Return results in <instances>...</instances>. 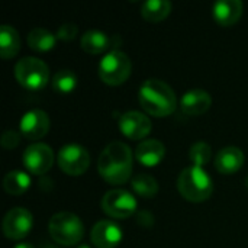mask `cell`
<instances>
[{
	"label": "cell",
	"instance_id": "cell-26",
	"mask_svg": "<svg viewBox=\"0 0 248 248\" xmlns=\"http://www.w3.org/2000/svg\"><path fill=\"white\" fill-rule=\"evenodd\" d=\"M20 135L19 132H16L15 129H7L3 132L1 135V140H0V144L3 148L6 150H12V148H16L20 142Z\"/></svg>",
	"mask_w": 248,
	"mask_h": 248
},
{
	"label": "cell",
	"instance_id": "cell-17",
	"mask_svg": "<svg viewBox=\"0 0 248 248\" xmlns=\"http://www.w3.org/2000/svg\"><path fill=\"white\" fill-rule=\"evenodd\" d=\"M243 164L244 153L238 147H225L218 153L215 158L217 170L222 174H232L238 171Z\"/></svg>",
	"mask_w": 248,
	"mask_h": 248
},
{
	"label": "cell",
	"instance_id": "cell-6",
	"mask_svg": "<svg viewBox=\"0 0 248 248\" xmlns=\"http://www.w3.org/2000/svg\"><path fill=\"white\" fill-rule=\"evenodd\" d=\"M15 76L20 86L29 90H39L46 86L49 70L42 60L35 57H25L15 65Z\"/></svg>",
	"mask_w": 248,
	"mask_h": 248
},
{
	"label": "cell",
	"instance_id": "cell-11",
	"mask_svg": "<svg viewBox=\"0 0 248 248\" xmlns=\"http://www.w3.org/2000/svg\"><path fill=\"white\" fill-rule=\"evenodd\" d=\"M153 124L145 113L129 110L119 118V129L129 140H142L151 132Z\"/></svg>",
	"mask_w": 248,
	"mask_h": 248
},
{
	"label": "cell",
	"instance_id": "cell-15",
	"mask_svg": "<svg viewBox=\"0 0 248 248\" xmlns=\"http://www.w3.org/2000/svg\"><path fill=\"white\" fill-rule=\"evenodd\" d=\"M166 154V147L158 140H144L135 150V158L145 167H155L161 163Z\"/></svg>",
	"mask_w": 248,
	"mask_h": 248
},
{
	"label": "cell",
	"instance_id": "cell-30",
	"mask_svg": "<svg viewBox=\"0 0 248 248\" xmlns=\"http://www.w3.org/2000/svg\"><path fill=\"white\" fill-rule=\"evenodd\" d=\"M246 186H247V189H248V176L246 177Z\"/></svg>",
	"mask_w": 248,
	"mask_h": 248
},
{
	"label": "cell",
	"instance_id": "cell-18",
	"mask_svg": "<svg viewBox=\"0 0 248 248\" xmlns=\"http://www.w3.org/2000/svg\"><path fill=\"white\" fill-rule=\"evenodd\" d=\"M80 46L89 54H100L112 46V39L102 31H87L80 39Z\"/></svg>",
	"mask_w": 248,
	"mask_h": 248
},
{
	"label": "cell",
	"instance_id": "cell-23",
	"mask_svg": "<svg viewBox=\"0 0 248 248\" xmlns=\"http://www.w3.org/2000/svg\"><path fill=\"white\" fill-rule=\"evenodd\" d=\"M132 189H134V192L137 195L150 199V198H154L157 195L158 183H157V180L153 176L141 173V174H137L132 179Z\"/></svg>",
	"mask_w": 248,
	"mask_h": 248
},
{
	"label": "cell",
	"instance_id": "cell-14",
	"mask_svg": "<svg viewBox=\"0 0 248 248\" xmlns=\"http://www.w3.org/2000/svg\"><path fill=\"white\" fill-rule=\"evenodd\" d=\"M211 105H212L211 94L202 89H193V90L186 92L180 102L182 110L190 116L203 115L205 112L209 110Z\"/></svg>",
	"mask_w": 248,
	"mask_h": 248
},
{
	"label": "cell",
	"instance_id": "cell-13",
	"mask_svg": "<svg viewBox=\"0 0 248 248\" xmlns=\"http://www.w3.org/2000/svg\"><path fill=\"white\" fill-rule=\"evenodd\" d=\"M90 240L94 247L115 248L122 240V230L116 222L110 219H102L92 228Z\"/></svg>",
	"mask_w": 248,
	"mask_h": 248
},
{
	"label": "cell",
	"instance_id": "cell-10",
	"mask_svg": "<svg viewBox=\"0 0 248 248\" xmlns=\"http://www.w3.org/2000/svg\"><path fill=\"white\" fill-rule=\"evenodd\" d=\"M33 225L32 214L25 208H13L3 218V234L10 240H22L29 234Z\"/></svg>",
	"mask_w": 248,
	"mask_h": 248
},
{
	"label": "cell",
	"instance_id": "cell-20",
	"mask_svg": "<svg viewBox=\"0 0 248 248\" xmlns=\"http://www.w3.org/2000/svg\"><path fill=\"white\" fill-rule=\"evenodd\" d=\"M171 12V3L169 0H147L141 6V15L145 20L157 23L166 19Z\"/></svg>",
	"mask_w": 248,
	"mask_h": 248
},
{
	"label": "cell",
	"instance_id": "cell-9",
	"mask_svg": "<svg viewBox=\"0 0 248 248\" xmlns=\"http://www.w3.org/2000/svg\"><path fill=\"white\" fill-rule=\"evenodd\" d=\"M22 161L29 173L39 176L46 173L52 167L54 151L49 145L44 142H35L23 151Z\"/></svg>",
	"mask_w": 248,
	"mask_h": 248
},
{
	"label": "cell",
	"instance_id": "cell-3",
	"mask_svg": "<svg viewBox=\"0 0 248 248\" xmlns=\"http://www.w3.org/2000/svg\"><path fill=\"white\" fill-rule=\"evenodd\" d=\"M180 195L190 202H203L211 198L214 186L212 179L202 167H186L177 180Z\"/></svg>",
	"mask_w": 248,
	"mask_h": 248
},
{
	"label": "cell",
	"instance_id": "cell-22",
	"mask_svg": "<svg viewBox=\"0 0 248 248\" xmlns=\"http://www.w3.org/2000/svg\"><path fill=\"white\" fill-rule=\"evenodd\" d=\"M57 41V35H54L51 31L44 28H35L28 35V45L39 52H45L54 48Z\"/></svg>",
	"mask_w": 248,
	"mask_h": 248
},
{
	"label": "cell",
	"instance_id": "cell-16",
	"mask_svg": "<svg viewBox=\"0 0 248 248\" xmlns=\"http://www.w3.org/2000/svg\"><path fill=\"white\" fill-rule=\"evenodd\" d=\"M243 9L240 0H219L214 6V19L222 26H231L240 20Z\"/></svg>",
	"mask_w": 248,
	"mask_h": 248
},
{
	"label": "cell",
	"instance_id": "cell-8",
	"mask_svg": "<svg viewBox=\"0 0 248 248\" xmlns=\"http://www.w3.org/2000/svg\"><path fill=\"white\" fill-rule=\"evenodd\" d=\"M58 166L68 176H80L90 166V154L78 144H67L58 153Z\"/></svg>",
	"mask_w": 248,
	"mask_h": 248
},
{
	"label": "cell",
	"instance_id": "cell-29",
	"mask_svg": "<svg viewBox=\"0 0 248 248\" xmlns=\"http://www.w3.org/2000/svg\"><path fill=\"white\" fill-rule=\"evenodd\" d=\"M77 248H90L89 246H86V244H81V246H78Z\"/></svg>",
	"mask_w": 248,
	"mask_h": 248
},
{
	"label": "cell",
	"instance_id": "cell-7",
	"mask_svg": "<svg viewBox=\"0 0 248 248\" xmlns=\"http://www.w3.org/2000/svg\"><path fill=\"white\" fill-rule=\"evenodd\" d=\"M102 209L106 215L125 219L135 214L137 211V199L135 196L124 189H113L105 193L102 198Z\"/></svg>",
	"mask_w": 248,
	"mask_h": 248
},
{
	"label": "cell",
	"instance_id": "cell-27",
	"mask_svg": "<svg viewBox=\"0 0 248 248\" xmlns=\"http://www.w3.org/2000/svg\"><path fill=\"white\" fill-rule=\"evenodd\" d=\"M77 32H78V28H77L76 23H73V22H65V23H62V25L58 28V31H57V38H58V39H62V41H71V39L76 38Z\"/></svg>",
	"mask_w": 248,
	"mask_h": 248
},
{
	"label": "cell",
	"instance_id": "cell-19",
	"mask_svg": "<svg viewBox=\"0 0 248 248\" xmlns=\"http://www.w3.org/2000/svg\"><path fill=\"white\" fill-rule=\"evenodd\" d=\"M20 49V36L17 31L10 25L0 28V55L3 60L13 58Z\"/></svg>",
	"mask_w": 248,
	"mask_h": 248
},
{
	"label": "cell",
	"instance_id": "cell-24",
	"mask_svg": "<svg viewBox=\"0 0 248 248\" xmlns=\"http://www.w3.org/2000/svg\"><path fill=\"white\" fill-rule=\"evenodd\" d=\"M76 84H77V76L74 74V71L68 68H62L54 74L52 87L58 93H62V94L71 93L76 89Z\"/></svg>",
	"mask_w": 248,
	"mask_h": 248
},
{
	"label": "cell",
	"instance_id": "cell-12",
	"mask_svg": "<svg viewBox=\"0 0 248 248\" xmlns=\"http://www.w3.org/2000/svg\"><path fill=\"white\" fill-rule=\"evenodd\" d=\"M20 134L31 141L41 140L49 131V118L41 109L28 110L19 122Z\"/></svg>",
	"mask_w": 248,
	"mask_h": 248
},
{
	"label": "cell",
	"instance_id": "cell-28",
	"mask_svg": "<svg viewBox=\"0 0 248 248\" xmlns=\"http://www.w3.org/2000/svg\"><path fill=\"white\" fill-rule=\"evenodd\" d=\"M15 248H35L32 244H29V243H19V244H16Z\"/></svg>",
	"mask_w": 248,
	"mask_h": 248
},
{
	"label": "cell",
	"instance_id": "cell-25",
	"mask_svg": "<svg viewBox=\"0 0 248 248\" xmlns=\"http://www.w3.org/2000/svg\"><path fill=\"white\" fill-rule=\"evenodd\" d=\"M211 155H212V150H211V145L203 142V141H199L196 144L192 145L190 151H189V157H190V161L193 163V166L196 167H203L209 163L211 160Z\"/></svg>",
	"mask_w": 248,
	"mask_h": 248
},
{
	"label": "cell",
	"instance_id": "cell-21",
	"mask_svg": "<svg viewBox=\"0 0 248 248\" xmlns=\"http://www.w3.org/2000/svg\"><path fill=\"white\" fill-rule=\"evenodd\" d=\"M29 186H31L29 174L20 170L9 171L3 179V189L9 195H15V196L22 195L29 189Z\"/></svg>",
	"mask_w": 248,
	"mask_h": 248
},
{
	"label": "cell",
	"instance_id": "cell-1",
	"mask_svg": "<svg viewBox=\"0 0 248 248\" xmlns=\"http://www.w3.org/2000/svg\"><path fill=\"white\" fill-rule=\"evenodd\" d=\"M132 151L121 141H113L102 151L97 170L99 174L110 185H124L132 173Z\"/></svg>",
	"mask_w": 248,
	"mask_h": 248
},
{
	"label": "cell",
	"instance_id": "cell-2",
	"mask_svg": "<svg viewBox=\"0 0 248 248\" xmlns=\"http://www.w3.org/2000/svg\"><path fill=\"white\" fill-rule=\"evenodd\" d=\"M142 109L153 116H169L174 112L177 102L174 90L163 80L148 78L145 80L138 93Z\"/></svg>",
	"mask_w": 248,
	"mask_h": 248
},
{
	"label": "cell",
	"instance_id": "cell-5",
	"mask_svg": "<svg viewBox=\"0 0 248 248\" xmlns=\"http://www.w3.org/2000/svg\"><path fill=\"white\" fill-rule=\"evenodd\" d=\"M132 64L129 57L118 49L108 52L99 64V76L109 86H119L131 76Z\"/></svg>",
	"mask_w": 248,
	"mask_h": 248
},
{
	"label": "cell",
	"instance_id": "cell-4",
	"mask_svg": "<svg viewBox=\"0 0 248 248\" xmlns=\"http://www.w3.org/2000/svg\"><path fill=\"white\" fill-rule=\"evenodd\" d=\"M48 230L52 240L61 246H76L84 235L81 219L67 211L55 214L49 221Z\"/></svg>",
	"mask_w": 248,
	"mask_h": 248
}]
</instances>
